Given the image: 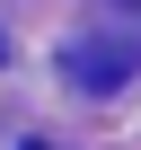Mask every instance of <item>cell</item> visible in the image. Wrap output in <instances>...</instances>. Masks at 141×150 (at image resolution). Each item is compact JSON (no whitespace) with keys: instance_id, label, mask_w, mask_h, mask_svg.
<instances>
[{"instance_id":"cell-1","label":"cell","mask_w":141,"mask_h":150,"mask_svg":"<svg viewBox=\"0 0 141 150\" xmlns=\"http://www.w3.org/2000/svg\"><path fill=\"white\" fill-rule=\"evenodd\" d=\"M62 62H70V80H80V88H115V80H132V44H123V35H80Z\"/></svg>"},{"instance_id":"cell-2","label":"cell","mask_w":141,"mask_h":150,"mask_svg":"<svg viewBox=\"0 0 141 150\" xmlns=\"http://www.w3.org/2000/svg\"><path fill=\"white\" fill-rule=\"evenodd\" d=\"M123 9H141V0H123Z\"/></svg>"},{"instance_id":"cell-3","label":"cell","mask_w":141,"mask_h":150,"mask_svg":"<svg viewBox=\"0 0 141 150\" xmlns=\"http://www.w3.org/2000/svg\"><path fill=\"white\" fill-rule=\"evenodd\" d=\"M0 53H9V44H0Z\"/></svg>"},{"instance_id":"cell-4","label":"cell","mask_w":141,"mask_h":150,"mask_svg":"<svg viewBox=\"0 0 141 150\" xmlns=\"http://www.w3.org/2000/svg\"><path fill=\"white\" fill-rule=\"evenodd\" d=\"M27 150H35V141H27Z\"/></svg>"}]
</instances>
